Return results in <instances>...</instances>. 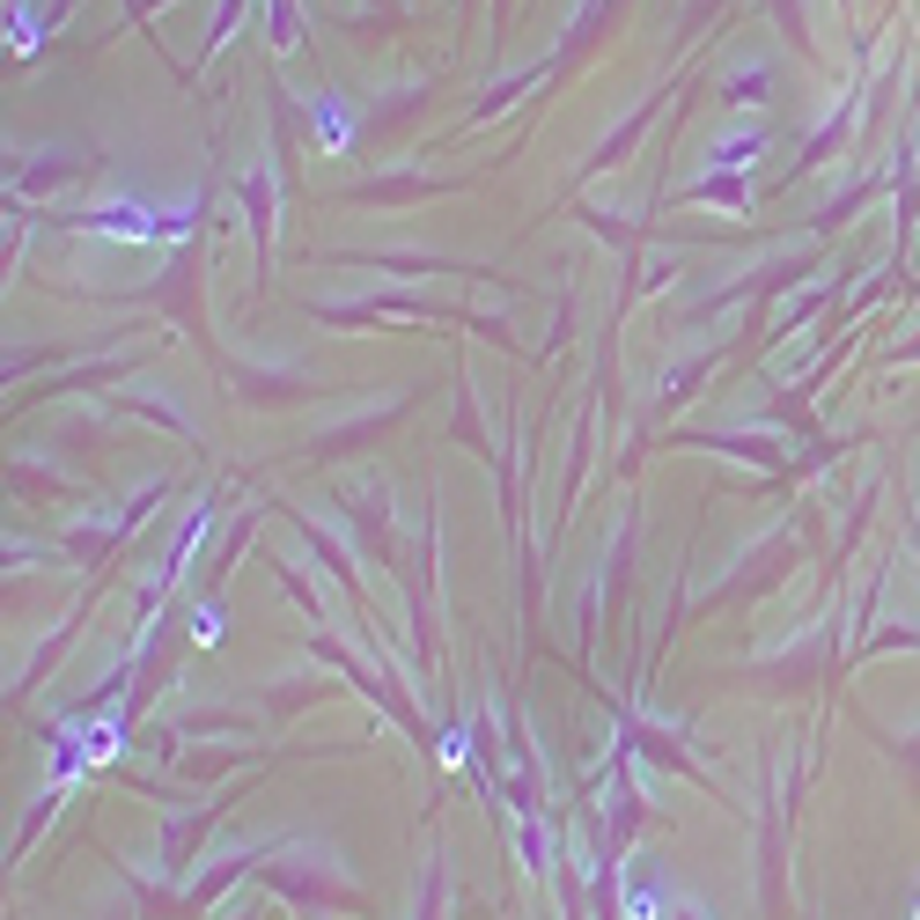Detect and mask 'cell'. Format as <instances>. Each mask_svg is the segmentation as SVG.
I'll return each mask as SVG.
<instances>
[{"instance_id":"6da1fadb","label":"cell","mask_w":920,"mask_h":920,"mask_svg":"<svg viewBox=\"0 0 920 920\" xmlns=\"http://www.w3.org/2000/svg\"><path fill=\"white\" fill-rule=\"evenodd\" d=\"M627 920H663V891H655L641 869L627 876Z\"/></svg>"},{"instance_id":"7a4b0ae2","label":"cell","mask_w":920,"mask_h":920,"mask_svg":"<svg viewBox=\"0 0 920 920\" xmlns=\"http://www.w3.org/2000/svg\"><path fill=\"white\" fill-rule=\"evenodd\" d=\"M192 641H199V649H214V641H221V605H199V619H192Z\"/></svg>"},{"instance_id":"3957f363","label":"cell","mask_w":920,"mask_h":920,"mask_svg":"<svg viewBox=\"0 0 920 920\" xmlns=\"http://www.w3.org/2000/svg\"><path fill=\"white\" fill-rule=\"evenodd\" d=\"M913 920H920V891H913Z\"/></svg>"}]
</instances>
